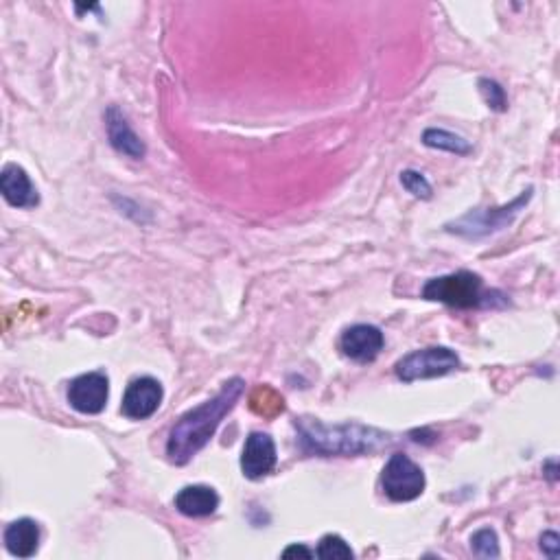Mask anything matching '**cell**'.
<instances>
[{"label":"cell","mask_w":560,"mask_h":560,"mask_svg":"<svg viewBox=\"0 0 560 560\" xmlns=\"http://www.w3.org/2000/svg\"><path fill=\"white\" fill-rule=\"evenodd\" d=\"M245 381L241 377H235L224 383V388L217 392L213 399L202 403L195 410L186 412L178 423L173 425L169 440H167V455L173 464H186L191 462L197 453H200L208 440L215 436L217 427L221 425L239 399L243 396Z\"/></svg>","instance_id":"1"},{"label":"cell","mask_w":560,"mask_h":560,"mask_svg":"<svg viewBox=\"0 0 560 560\" xmlns=\"http://www.w3.org/2000/svg\"><path fill=\"white\" fill-rule=\"evenodd\" d=\"M296 429L300 445L307 453L315 455H366L392 445V436L381 429L359 423L326 425L318 418H298Z\"/></svg>","instance_id":"2"},{"label":"cell","mask_w":560,"mask_h":560,"mask_svg":"<svg viewBox=\"0 0 560 560\" xmlns=\"http://www.w3.org/2000/svg\"><path fill=\"white\" fill-rule=\"evenodd\" d=\"M532 193L534 189L530 186V189H525L519 197H515V200L504 206L469 210L466 215L458 217L455 221H449L445 230L451 232V235H458L464 239H484L488 235H495V232L512 226V221H515L521 215V210H525V206L530 204Z\"/></svg>","instance_id":"3"},{"label":"cell","mask_w":560,"mask_h":560,"mask_svg":"<svg viewBox=\"0 0 560 560\" xmlns=\"http://www.w3.org/2000/svg\"><path fill=\"white\" fill-rule=\"evenodd\" d=\"M423 298L431 302H442V305L455 309H477L488 305L490 294L484 291L480 276L460 270L455 274L431 278L423 287Z\"/></svg>","instance_id":"4"},{"label":"cell","mask_w":560,"mask_h":560,"mask_svg":"<svg viewBox=\"0 0 560 560\" xmlns=\"http://www.w3.org/2000/svg\"><path fill=\"white\" fill-rule=\"evenodd\" d=\"M455 368H460V357L447 346H431L405 355L396 364V377L405 383H414L420 379L445 377Z\"/></svg>","instance_id":"5"},{"label":"cell","mask_w":560,"mask_h":560,"mask_svg":"<svg viewBox=\"0 0 560 560\" xmlns=\"http://www.w3.org/2000/svg\"><path fill=\"white\" fill-rule=\"evenodd\" d=\"M383 493L392 501H414L425 490V473L410 455L394 453L381 473Z\"/></svg>","instance_id":"6"},{"label":"cell","mask_w":560,"mask_h":560,"mask_svg":"<svg viewBox=\"0 0 560 560\" xmlns=\"http://www.w3.org/2000/svg\"><path fill=\"white\" fill-rule=\"evenodd\" d=\"M110 381L103 372H88L68 385V403L79 414H101L108 405Z\"/></svg>","instance_id":"7"},{"label":"cell","mask_w":560,"mask_h":560,"mask_svg":"<svg viewBox=\"0 0 560 560\" xmlns=\"http://www.w3.org/2000/svg\"><path fill=\"white\" fill-rule=\"evenodd\" d=\"M162 385L154 377H140L127 385L121 412L130 420H147L158 412L162 403Z\"/></svg>","instance_id":"8"},{"label":"cell","mask_w":560,"mask_h":560,"mask_svg":"<svg viewBox=\"0 0 560 560\" xmlns=\"http://www.w3.org/2000/svg\"><path fill=\"white\" fill-rule=\"evenodd\" d=\"M278 462L274 440L263 434V431H254L248 436L241 455V471L248 480H263V477L274 471Z\"/></svg>","instance_id":"9"},{"label":"cell","mask_w":560,"mask_h":560,"mask_svg":"<svg viewBox=\"0 0 560 560\" xmlns=\"http://www.w3.org/2000/svg\"><path fill=\"white\" fill-rule=\"evenodd\" d=\"M383 333L372 324H355L342 335V350L348 359L357 364H370L375 361L383 348Z\"/></svg>","instance_id":"10"},{"label":"cell","mask_w":560,"mask_h":560,"mask_svg":"<svg viewBox=\"0 0 560 560\" xmlns=\"http://www.w3.org/2000/svg\"><path fill=\"white\" fill-rule=\"evenodd\" d=\"M105 130H108V138L112 147L119 151V154L132 158V160H140L145 158L147 147L140 136L132 130L130 123H127L125 114L119 108H108L105 112Z\"/></svg>","instance_id":"11"},{"label":"cell","mask_w":560,"mask_h":560,"mask_svg":"<svg viewBox=\"0 0 560 560\" xmlns=\"http://www.w3.org/2000/svg\"><path fill=\"white\" fill-rule=\"evenodd\" d=\"M0 191L3 197L16 208H35L40 204V195L31 184L27 171L18 165H5L0 173Z\"/></svg>","instance_id":"12"},{"label":"cell","mask_w":560,"mask_h":560,"mask_svg":"<svg viewBox=\"0 0 560 560\" xmlns=\"http://www.w3.org/2000/svg\"><path fill=\"white\" fill-rule=\"evenodd\" d=\"M175 508H178L184 517H210L219 508V495L217 490L210 486H184L180 493L175 495Z\"/></svg>","instance_id":"13"},{"label":"cell","mask_w":560,"mask_h":560,"mask_svg":"<svg viewBox=\"0 0 560 560\" xmlns=\"http://www.w3.org/2000/svg\"><path fill=\"white\" fill-rule=\"evenodd\" d=\"M5 547L11 556L31 558L40 547V528L33 519H18L7 525Z\"/></svg>","instance_id":"14"},{"label":"cell","mask_w":560,"mask_h":560,"mask_svg":"<svg viewBox=\"0 0 560 560\" xmlns=\"http://www.w3.org/2000/svg\"><path fill=\"white\" fill-rule=\"evenodd\" d=\"M250 410L261 418H276L285 412V399L270 385H259L248 396Z\"/></svg>","instance_id":"15"},{"label":"cell","mask_w":560,"mask_h":560,"mask_svg":"<svg viewBox=\"0 0 560 560\" xmlns=\"http://www.w3.org/2000/svg\"><path fill=\"white\" fill-rule=\"evenodd\" d=\"M423 143L431 149L449 151V154H455V156H469L473 151L469 140H464L462 136L451 134L447 130H438V127H429V130H425Z\"/></svg>","instance_id":"16"},{"label":"cell","mask_w":560,"mask_h":560,"mask_svg":"<svg viewBox=\"0 0 560 560\" xmlns=\"http://www.w3.org/2000/svg\"><path fill=\"white\" fill-rule=\"evenodd\" d=\"M315 556L322 558V560H348V558H355L353 550H350V545L342 539L340 534H326L324 539L318 545V552Z\"/></svg>","instance_id":"17"},{"label":"cell","mask_w":560,"mask_h":560,"mask_svg":"<svg viewBox=\"0 0 560 560\" xmlns=\"http://www.w3.org/2000/svg\"><path fill=\"white\" fill-rule=\"evenodd\" d=\"M471 550L477 558H497L499 556V539L495 530L482 528L471 536Z\"/></svg>","instance_id":"18"},{"label":"cell","mask_w":560,"mask_h":560,"mask_svg":"<svg viewBox=\"0 0 560 560\" xmlns=\"http://www.w3.org/2000/svg\"><path fill=\"white\" fill-rule=\"evenodd\" d=\"M401 184L407 193H412L418 200H431V195H434V189H431L425 175L414 169H407L401 173Z\"/></svg>","instance_id":"19"},{"label":"cell","mask_w":560,"mask_h":560,"mask_svg":"<svg viewBox=\"0 0 560 560\" xmlns=\"http://www.w3.org/2000/svg\"><path fill=\"white\" fill-rule=\"evenodd\" d=\"M480 92L490 110L495 112H506L508 110V97L506 90L501 88L493 79H480Z\"/></svg>","instance_id":"20"},{"label":"cell","mask_w":560,"mask_h":560,"mask_svg":"<svg viewBox=\"0 0 560 560\" xmlns=\"http://www.w3.org/2000/svg\"><path fill=\"white\" fill-rule=\"evenodd\" d=\"M558 547H560V536L556 532H545L541 536V550L550 558H558Z\"/></svg>","instance_id":"21"},{"label":"cell","mask_w":560,"mask_h":560,"mask_svg":"<svg viewBox=\"0 0 560 560\" xmlns=\"http://www.w3.org/2000/svg\"><path fill=\"white\" fill-rule=\"evenodd\" d=\"M291 556H302V558H313V552L307 550L305 545H289L287 550L283 552V558H291Z\"/></svg>","instance_id":"22"},{"label":"cell","mask_w":560,"mask_h":560,"mask_svg":"<svg viewBox=\"0 0 560 560\" xmlns=\"http://www.w3.org/2000/svg\"><path fill=\"white\" fill-rule=\"evenodd\" d=\"M547 466H550V473H547V477H550L552 482H556V462H547Z\"/></svg>","instance_id":"23"}]
</instances>
